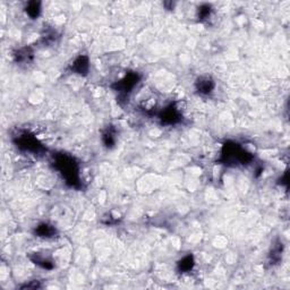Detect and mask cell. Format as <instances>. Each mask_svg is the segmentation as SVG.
<instances>
[{
	"label": "cell",
	"instance_id": "cell-1",
	"mask_svg": "<svg viewBox=\"0 0 290 290\" xmlns=\"http://www.w3.org/2000/svg\"><path fill=\"white\" fill-rule=\"evenodd\" d=\"M54 166L60 173L69 187L81 188L79 167L72 155L67 153H57L54 155Z\"/></svg>",
	"mask_w": 290,
	"mask_h": 290
},
{
	"label": "cell",
	"instance_id": "cell-12",
	"mask_svg": "<svg viewBox=\"0 0 290 290\" xmlns=\"http://www.w3.org/2000/svg\"><path fill=\"white\" fill-rule=\"evenodd\" d=\"M31 260L34 264L39 265L40 268L44 269V270H52L55 267L54 262H52L49 257H45L44 255H42L40 253H36L33 255L32 257H31Z\"/></svg>",
	"mask_w": 290,
	"mask_h": 290
},
{
	"label": "cell",
	"instance_id": "cell-8",
	"mask_svg": "<svg viewBox=\"0 0 290 290\" xmlns=\"http://www.w3.org/2000/svg\"><path fill=\"white\" fill-rule=\"evenodd\" d=\"M34 233H36V236L39 237V238L51 239V238H55V237L58 235V232L55 226L50 225V223L43 222V223H40V225L34 229Z\"/></svg>",
	"mask_w": 290,
	"mask_h": 290
},
{
	"label": "cell",
	"instance_id": "cell-4",
	"mask_svg": "<svg viewBox=\"0 0 290 290\" xmlns=\"http://www.w3.org/2000/svg\"><path fill=\"white\" fill-rule=\"evenodd\" d=\"M141 81V75L136 72H129L123 78L113 84V89L118 93L120 97H126L135 86Z\"/></svg>",
	"mask_w": 290,
	"mask_h": 290
},
{
	"label": "cell",
	"instance_id": "cell-3",
	"mask_svg": "<svg viewBox=\"0 0 290 290\" xmlns=\"http://www.w3.org/2000/svg\"><path fill=\"white\" fill-rule=\"evenodd\" d=\"M16 148L22 152L32 153V155H42L45 152L43 144L33 134L29 132H23L14 137Z\"/></svg>",
	"mask_w": 290,
	"mask_h": 290
},
{
	"label": "cell",
	"instance_id": "cell-14",
	"mask_svg": "<svg viewBox=\"0 0 290 290\" xmlns=\"http://www.w3.org/2000/svg\"><path fill=\"white\" fill-rule=\"evenodd\" d=\"M282 249H284L282 243H279L278 245L273 246V249H272L271 253H270L271 264H277V263H279V262H280L281 256H282Z\"/></svg>",
	"mask_w": 290,
	"mask_h": 290
},
{
	"label": "cell",
	"instance_id": "cell-7",
	"mask_svg": "<svg viewBox=\"0 0 290 290\" xmlns=\"http://www.w3.org/2000/svg\"><path fill=\"white\" fill-rule=\"evenodd\" d=\"M195 89L202 96H209L215 89V83L211 77L203 76V77L196 79V82H195Z\"/></svg>",
	"mask_w": 290,
	"mask_h": 290
},
{
	"label": "cell",
	"instance_id": "cell-15",
	"mask_svg": "<svg viewBox=\"0 0 290 290\" xmlns=\"http://www.w3.org/2000/svg\"><path fill=\"white\" fill-rule=\"evenodd\" d=\"M211 13H212L211 5H208V3H203V5H201L200 7H198V10H197L198 20H201V22L207 20L209 17L211 16Z\"/></svg>",
	"mask_w": 290,
	"mask_h": 290
},
{
	"label": "cell",
	"instance_id": "cell-5",
	"mask_svg": "<svg viewBox=\"0 0 290 290\" xmlns=\"http://www.w3.org/2000/svg\"><path fill=\"white\" fill-rule=\"evenodd\" d=\"M158 118L162 125H176L181 121V113L176 104L170 103L160 111L158 114Z\"/></svg>",
	"mask_w": 290,
	"mask_h": 290
},
{
	"label": "cell",
	"instance_id": "cell-11",
	"mask_svg": "<svg viewBox=\"0 0 290 290\" xmlns=\"http://www.w3.org/2000/svg\"><path fill=\"white\" fill-rule=\"evenodd\" d=\"M195 267V260L194 256L192 254L186 255L181 260L178 261L177 263V270L180 273H187V272H191Z\"/></svg>",
	"mask_w": 290,
	"mask_h": 290
},
{
	"label": "cell",
	"instance_id": "cell-2",
	"mask_svg": "<svg viewBox=\"0 0 290 290\" xmlns=\"http://www.w3.org/2000/svg\"><path fill=\"white\" fill-rule=\"evenodd\" d=\"M254 155L236 142H226L221 149L219 162L227 167L246 166L253 161Z\"/></svg>",
	"mask_w": 290,
	"mask_h": 290
},
{
	"label": "cell",
	"instance_id": "cell-13",
	"mask_svg": "<svg viewBox=\"0 0 290 290\" xmlns=\"http://www.w3.org/2000/svg\"><path fill=\"white\" fill-rule=\"evenodd\" d=\"M25 12L32 19H37L41 14V2L40 1H30L25 7Z\"/></svg>",
	"mask_w": 290,
	"mask_h": 290
},
{
	"label": "cell",
	"instance_id": "cell-6",
	"mask_svg": "<svg viewBox=\"0 0 290 290\" xmlns=\"http://www.w3.org/2000/svg\"><path fill=\"white\" fill-rule=\"evenodd\" d=\"M69 69H71V72L74 73V74L86 76L89 74L90 71L89 57L85 55H79L77 58H75V60L72 62L71 66H69Z\"/></svg>",
	"mask_w": 290,
	"mask_h": 290
},
{
	"label": "cell",
	"instance_id": "cell-9",
	"mask_svg": "<svg viewBox=\"0 0 290 290\" xmlns=\"http://www.w3.org/2000/svg\"><path fill=\"white\" fill-rule=\"evenodd\" d=\"M14 58L19 65H29L33 60V50L30 47L20 48L15 52Z\"/></svg>",
	"mask_w": 290,
	"mask_h": 290
},
{
	"label": "cell",
	"instance_id": "cell-10",
	"mask_svg": "<svg viewBox=\"0 0 290 290\" xmlns=\"http://www.w3.org/2000/svg\"><path fill=\"white\" fill-rule=\"evenodd\" d=\"M102 143L103 145L106 146L107 149H113L116 145V129H115L113 126H108V127L104 129L102 133Z\"/></svg>",
	"mask_w": 290,
	"mask_h": 290
}]
</instances>
